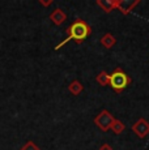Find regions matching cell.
Listing matches in <instances>:
<instances>
[{
    "label": "cell",
    "instance_id": "cell-1",
    "mask_svg": "<svg viewBox=\"0 0 149 150\" xmlns=\"http://www.w3.org/2000/svg\"><path fill=\"white\" fill-rule=\"evenodd\" d=\"M67 31H68V34H70V35H68L63 42H60L59 45L55 47V50H59L62 46H64L65 43L72 41V39L77 41V43H81L84 39H87L88 37L92 34V28L85 21H82L81 18H77L76 21H74L73 24L68 28Z\"/></svg>",
    "mask_w": 149,
    "mask_h": 150
},
{
    "label": "cell",
    "instance_id": "cell-2",
    "mask_svg": "<svg viewBox=\"0 0 149 150\" xmlns=\"http://www.w3.org/2000/svg\"><path fill=\"white\" fill-rule=\"evenodd\" d=\"M130 77L122 71V69H115L113 73L110 74V85L116 93L122 91L126 89V86L130 83Z\"/></svg>",
    "mask_w": 149,
    "mask_h": 150
},
{
    "label": "cell",
    "instance_id": "cell-3",
    "mask_svg": "<svg viewBox=\"0 0 149 150\" xmlns=\"http://www.w3.org/2000/svg\"><path fill=\"white\" fill-rule=\"evenodd\" d=\"M114 120L115 119H114L113 115H111L109 111L104 110V111H101V114L96 116V119H94V124H96L101 131L107 132L109 129L111 128V125H113Z\"/></svg>",
    "mask_w": 149,
    "mask_h": 150
},
{
    "label": "cell",
    "instance_id": "cell-4",
    "mask_svg": "<svg viewBox=\"0 0 149 150\" xmlns=\"http://www.w3.org/2000/svg\"><path fill=\"white\" fill-rule=\"evenodd\" d=\"M127 1L124 0H97V5L102 8L106 13H110L114 8H119L122 9V5H124Z\"/></svg>",
    "mask_w": 149,
    "mask_h": 150
},
{
    "label": "cell",
    "instance_id": "cell-5",
    "mask_svg": "<svg viewBox=\"0 0 149 150\" xmlns=\"http://www.w3.org/2000/svg\"><path fill=\"white\" fill-rule=\"evenodd\" d=\"M132 131L135 132V134L139 136L140 138L147 137L149 134V123L144 119V117H141V119H139L132 125Z\"/></svg>",
    "mask_w": 149,
    "mask_h": 150
},
{
    "label": "cell",
    "instance_id": "cell-6",
    "mask_svg": "<svg viewBox=\"0 0 149 150\" xmlns=\"http://www.w3.org/2000/svg\"><path fill=\"white\" fill-rule=\"evenodd\" d=\"M50 20H51V21H53L55 25H62L63 22L67 20V14L63 12L60 8H56V9L50 14Z\"/></svg>",
    "mask_w": 149,
    "mask_h": 150
},
{
    "label": "cell",
    "instance_id": "cell-7",
    "mask_svg": "<svg viewBox=\"0 0 149 150\" xmlns=\"http://www.w3.org/2000/svg\"><path fill=\"white\" fill-rule=\"evenodd\" d=\"M101 43H102V46H104V47L111 48L116 43V39H115V37H114L113 34L107 33V34H105V35L101 38Z\"/></svg>",
    "mask_w": 149,
    "mask_h": 150
},
{
    "label": "cell",
    "instance_id": "cell-8",
    "mask_svg": "<svg viewBox=\"0 0 149 150\" xmlns=\"http://www.w3.org/2000/svg\"><path fill=\"white\" fill-rule=\"evenodd\" d=\"M82 83L80 82V81H72L70 83V86H68V90H70V93L71 94H73V96H79L80 93L82 91Z\"/></svg>",
    "mask_w": 149,
    "mask_h": 150
},
{
    "label": "cell",
    "instance_id": "cell-9",
    "mask_svg": "<svg viewBox=\"0 0 149 150\" xmlns=\"http://www.w3.org/2000/svg\"><path fill=\"white\" fill-rule=\"evenodd\" d=\"M96 81L98 82L101 86H106L107 83H110V74H109L107 72L102 71L101 73H99L98 76L96 77Z\"/></svg>",
    "mask_w": 149,
    "mask_h": 150
},
{
    "label": "cell",
    "instance_id": "cell-10",
    "mask_svg": "<svg viewBox=\"0 0 149 150\" xmlns=\"http://www.w3.org/2000/svg\"><path fill=\"white\" fill-rule=\"evenodd\" d=\"M124 128H126V125L123 124V122H120V120H114V123H113V125H111L110 129H113V132L115 134H120L123 131H124Z\"/></svg>",
    "mask_w": 149,
    "mask_h": 150
},
{
    "label": "cell",
    "instance_id": "cell-11",
    "mask_svg": "<svg viewBox=\"0 0 149 150\" xmlns=\"http://www.w3.org/2000/svg\"><path fill=\"white\" fill-rule=\"evenodd\" d=\"M21 150H41V149H39L33 141H28V142L21 148Z\"/></svg>",
    "mask_w": 149,
    "mask_h": 150
},
{
    "label": "cell",
    "instance_id": "cell-12",
    "mask_svg": "<svg viewBox=\"0 0 149 150\" xmlns=\"http://www.w3.org/2000/svg\"><path fill=\"white\" fill-rule=\"evenodd\" d=\"M99 150H113V148H111V145H109V144H104V145H101Z\"/></svg>",
    "mask_w": 149,
    "mask_h": 150
},
{
    "label": "cell",
    "instance_id": "cell-13",
    "mask_svg": "<svg viewBox=\"0 0 149 150\" xmlns=\"http://www.w3.org/2000/svg\"><path fill=\"white\" fill-rule=\"evenodd\" d=\"M39 3H41L42 5H45V7H47V5L53 4V0H48V1H43V0H39Z\"/></svg>",
    "mask_w": 149,
    "mask_h": 150
}]
</instances>
